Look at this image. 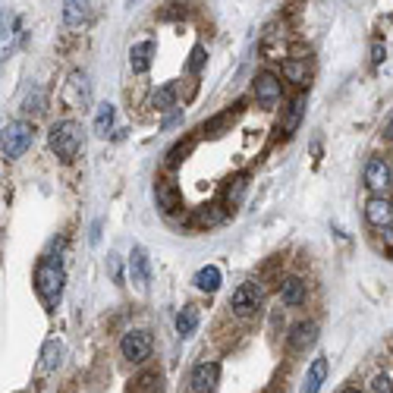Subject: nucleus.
<instances>
[{
    "label": "nucleus",
    "mask_w": 393,
    "mask_h": 393,
    "mask_svg": "<svg viewBox=\"0 0 393 393\" xmlns=\"http://www.w3.org/2000/svg\"><path fill=\"white\" fill-rule=\"evenodd\" d=\"M154 198H158V208L164 214H177L183 208V195H179V186L173 179H158V189H154Z\"/></svg>",
    "instance_id": "11"
},
{
    "label": "nucleus",
    "mask_w": 393,
    "mask_h": 393,
    "mask_svg": "<svg viewBox=\"0 0 393 393\" xmlns=\"http://www.w3.org/2000/svg\"><path fill=\"white\" fill-rule=\"evenodd\" d=\"M192 145H195V142H192V139H186V142H177V145L170 148V154H167V164H170V167H177L179 161H186V154L192 151Z\"/></svg>",
    "instance_id": "29"
},
{
    "label": "nucleus",
    "mask_w": 393,
    "mask_h": 393,
    "mask_svg": "<svg viewBox=\"0 0 393 393\" xmlns=\"http://www.w3.org/2000/svg\"><path fill=\"white\" fill-rule=\"evenodd\" d=\"M177 334L179 336H192L198 330V309L195 305H183V309L177 311Z\"/></svg>",
    "instance_id": "20"
},
{
    "label": "nucleus",
    "mask_w": 393,
    "mask_h": 393,
    "mask_svg": "<svg viewBox=\"0 0 393 393\" xmlns=\"http://www.w3.org/2000/svg\"><path fill=\"white\" fill-rule=\"evenodd\" d=\"M384 57H387V47L380 45V41H374L371 45V66H380L384 64Z\"/></svg>",
    "instance_id": "32"
},
{
    "label": "nucleus",
    "mask_w": 393,
    "mask_h": 393,
    "mask_svg": "<svg viewBox=\"0 0 393 393\" xmlns=\"http://www.w3.org/2000/svg\"><path fill=\"white\" fill-rule=\"evenodd\" d=\"M340 393H362L359 387H346V390H340Z\"/></svg>",
    "instance_id": "34"
},
{
    "label": "nucleus",
    "mask_w": 393,
    "mask_h": 393,
    "mask_svg": "<svg viewBox=\"0 0 393 393\" xmlns=\"http://www.w3.org/2000/svg\"><path fill=\"white\" fill-rule=\"evenodd\" d=\"M305 95H296L290 104L283 107V120H280V133L283 135H292L299 129V123H302V117H305Z\"/></svg>",
    "instance_id": "14"
},
{
    "label": "nucleus",
    "mask_w": 393,
    "mask_h": 393,
    "mask_svg": "<svg viewBox=\"0 0 393 393\" xmlns=\"http://www.w3.org/2000/svg\"><path fill=\"white\" fill-rule=\"evenodd\" d=\"M114 104H101L98 107V114H95V133L98 135H107L110 129H114Z\"/></svg>",
    "instance_id": "27"
},
{
    "label": "nucleus",
    "mask_w": 393,
    "mask_h": 393,
    "mask_svg": "<svg viewBox=\"0 0 393 393\" xmlns=\"http://www.w3.org/2000/svg\"><path fill=\"white\" fill-rule=\"evenodd\" d=\"M60 355H64V343H60V340H47L45 349H41V365H38V371H41V374L54 371V368L60 365Z\"/></svg>",
    "instance_id": "24"
},
{
    "label": "nucleus",
    "mask_w": 393,
    "mask_h": 393,
    "mask_svg": "<svg viewBox=\"0 0 393 393\" xmlns=\"http://www.w3.org/2000/svg\"><path fill=\"white\" fill-rule=\"evenodd\" d=\"M192 283H195L202 292H214L217 286H221V267H217V265L198 267V271H195V280H192Z\"/></svg>",
    "instance_id": "22"
},
{
    "label": "nucleus",
    "mask_w": 393,
    "mask_h": 393,
    "mask_svg": "<svg viewBox=\"0 0 393 393\" xmlns=\"http://www.w3.org/2000/svg\"><path fill=\"white\" fill-rule=\"evenodd\" d=\"M64 286H66V271L60 265V258H41L38 267H35V292L45 302L47 311H54L64 299Z\"/></svg>",
    "instance_id": "1"
},
{
    "label": "nucleus",
    "mask_w": 393,
    "mask_h": 393,
    "mask_svg": "<svg viewBox=\"0 0 393 393\" xmlns=\"http://www.w3.org/2000/svg\"><path fill=\"white\" fill-rule=\"evenodd\" d=\"M91 101V85H89V76L85 73H70V82H66V104L73 107H85Z\"/></svg>",
    "instance_id": "12"
},
{
    "label": "nucleus",
    "mask_w": 393,
    "mask_h": 393,
    "mask_svg": "<svg viewBox=\"0 0 393 393\" xmlns=\"http://www.w3.org/2000/svg\"><path fill=\"white\" fill-rule=\"evenodd\" d=\"M151 349H154V340H151V330H129V334H123L120 340V355L129 362V365H142V362L151 359Z\"/></svg>",
    "instance_id": "5"
},
{
    "label": "nucleus",
    "mask_w": 393,
    "mask_h": 393,
    "mask_svg": "<svg viewBox=\"0 0 393 393\" xmlns=\"http://www.w3.org/2000/svg\"><path fill=\"white\" fill-rule=\"evenodd\" d=\"M324 378H327V359H324V355H318V359L309 365V371H305L302 390H299V393H318V390H321V384H324Z\"/></svg>",
    "instance_id": "17"
},
{
    "label": "nucleus",
    "mask_w": 393,
    "mask_h": 393,
    "mask_svg": "<svg viewBox=\"0 0 393 393\" xmlns=\"http://www.w3.org/2000/svg\"><path fill=\"white\" fill-rule=\"evenodd\" d=\"M41 110H45V91H41V89H35L32 95H26V101H22V114H32V117H38Z\"/></svg>",
    "instance_id": "28"
},
{
    "label": "nucleus",
    "mask_w": 393,
    "mask_h": 393,
    "mask_svg": "<svg viewBox=\"0 0 393 393\" xmlns=\"http://www.w3.org/2000/svg\"><path fill=\"white\" fill-rule=\"evenodd\" d=\"M362 179H365V186L374 195H387V189L393 186V164L387 158H380V154H374V158H368Z\"/></svg>",
    "instance_id": "6"
},
{
    "label": "nucleus",
    "mask_w": 393,
    "mask_h": 393,
    "mask_svg": "<svg viewBox=\"0 0 393 393\" xmlns=\"http://www.w3.org/2000/svg\"><path fill=\"white\" fill-rule=\"evenodd\" d=\"M151 107L154 110H170L177 107V85H161L151 95Z\"/></svg>",
    "instance_id": "26"
},
{
    "label": "nucleus",
    "mask_w": 393,
    "mask_h": 393,
    "mask_svg": "<svg viewBox=\"0 0 393 393\" xmlns=\"http://www.w3.org/2000/svg\"><path fill=\"white\" fill-rule=\"evenodd\" d=\"M384 135H387V139H390V142H393V120H390V123H387V129H384Z\"/></svg>",
    "instance_id": "33"
},
{
    "label": "nucleus",
    "mask_w": 393,
    "mask_h": 393,
    "mask_svg": "<svg viewBox=\"0 0 393 393\" xmlns=\"http://www.w3.org/2000/svg\"><path fill=\"white\" fill-rule=\"evenodd\" d=\"M47 145H51V151L57 154L60 161H76V154L82 151V145H85L82 123H76V120L54 123L51 133H47Z\"/></svg>",
    "instance_id": "2"
},
{
    "label": "nucleus",
    "mask_w": 393,
    "mask_h": 393,
    "mask_svg": "<svg viewBox=\"0 0 393 393\" xmlns=\"http://www.w3.org/2000/svg\"><path fill=\"white\" fill-rule=\"evenodd\" d=\"M246 186H249V173H239L236 179H230V186L223 189V202H227V208H236V205H239Z\"/></svg>",
    "instance_id": "25"
},
{
    "label": "nucleus",
    "mask_w": 393,
    "mask_h": 393,
    "mask_svg": "<svg viewBox=\"0 0 393 393\" xmlns=\"http://www.w3.org/2000/svg\"><path fill=\"white\" fill-rule=\"evenodd\" d=\"M35 142V126L26 120H13L3 126V158L7 161H20L22 154L32 148Z\"/></svg>",
    "instance_id": "4"
},
{
    "label": "nucleus",
    "mask_w": 393,
    "mask_h": 393,
    "mask_svg": "<svg viewBox=\"0 0 393 393\" xmlns=\"http://www.w3.org/2000/svg\"><path fill=\"white\" fill-rule=\"evenodd\" d=\"M161 390H164L161 371H142L139 378L133 380V387H129V393H161Z\"/></svg>",
    "instance_id": "21"
},
{
    "label": "nucleus",
    "mask_w": 393,
    "mask_h": 393,
    "mask_svg": "<svg viewBox=\"0 0 393 393\" xmlns=\"http://www.w3.org/2000/svg\"><path fill=\"white\" fill-rule=\"evenodd\" d=\"M64 22L70 29H79L89 22V3H79V0H66L64 3Z\"/></svg>",
    "instance_id": "23"
},
{
    "label": "nucleus",
    "mask_w": 393,
    "mask_h": 393,
    "mask_svg": "<svg viewBox=\"0 0 393 393\" xmlns=\"http://www.w3.org/2000/svg\"><path fill=\"white\" fill-rule=\"evenodd\" d=\"M252 91H255V101H258L265 110H274L280 101H283V82H280L274 73H258L255 82H252Z\"/></svg>",
    "instance_id": "7"
},
{
    "label": "nucleus",
    "mask_w": 393,
    "mask_h": 393,
    "mask_svg": "<svg viewBox=\"0 0 393 393\" xmlns=\"http://www.w3.org/2000/svg\"><path fill=\"white\" fill-rule=\"evenodd\" d=\"M265 305V286L258 280H242L233 292H230V311L236 318H252Z\"/></svg>",
    "instance_id": "3"
},
{
    "label": "nucleus",
    "mask_w": 393,
    "mask_h": 393,
    "mask_svg": "<svg viewBox=\"0 0 393 393\" xmlns=\"http://www.w3.org/2000/svg\"><path fill=\"white\" fill-rule=\"evenodd\" d=\"M223 221V211L221 205H205V208H195V214L189 217V227L192 230H202V227H217Z\"/></svg>",
    "instance_id": "18"
},
{
    "label": "nucleus",
    "mask_w": 393,
    "mask_h": 393,
    "mask_svg": "<svg viewBox=\"0 0 393 393\" xmlns=\"http://www.w3.org/2000/svg\"><path fill=\"white\" fill-rule=\"evenodd\" d=\"M129 271H133V283L148 286V280H151V265H148V252L142 246H135L133 255H129Z\"/></svg>",
    "instance_id": "16"
},
{
    "label": "nucleus",
    "mask_w": 393,
    "mask_h": 393,
    "mask_svg": "<svg viewBox=\"0 0 393 393\" xmlns=\"http://www.w3.org/2000/svg\"><path fill=\"white\" fill-rule=\"evenodd\" d=\"M154 51H158V45L151 38L129 47V66H133V73H148V66L154 60Z\"/></svg>",
    "instance_id": "15"
},
{
    "label": "nucleus",
    "mask_w": 393,
    "mask_h": 393,
    "mask_svg": "<svg viewBox=\"0 0 393 393\" xmlns=\"http://www.w3.org/2000/svg\"><path fill=\"white\" fill-rule=\"evenodd\" d=\"M205 64H208V51H205V45H195L189 54V73H202Z\"/></svg>",
    "instance_id": "30"
},
{
    "label": "nucleus",
    "mask_w": 393,
    "mask_h": 393,
    "mask_svg": "<svg viewBox=\"0 0 393 393\" xmlns=\"http://www.w3.org/2000/svg\"><path fill=\"white\" fill-rule=\"evenodd\" d=\"M280 299H283V305H290V309H299V305L309 299V283H305L302 277H283L280 280Z\"/></svg>",
    "instance_id": "13"
},
{
    "label": "nucleus",
    "mask_w": 393,
    "mask_h": 393,
    "mask_svg": "<svg viewBox=\"0 0 393 393\" xmlns=\"http://www.w3.org/2000/svg\"><path fill=\"white\" fill-rule=\"evenodd\" d=\"M309 76H311L309 60H299V57L283 60V79H286V82H292V85H299V89H302V85L309 82Z\"/></svg>",
    "instance_id": "19"
},
{
    "label": "nucleus",
    "mask_w": 393,
    "mask_h": 393,
    "mask_svg": "<svg viewBox=\"0 0 393 393\" xmlns=\"http://www.w3.org/2000/svg\"><path fill=\"white\" fill-rule=\"evenodd\" d=\"M217 380H221V365H217L214 359L198 362V365L192 368V374H189V384H192V390L195 393H211L217 387Z\"/></svg>",
    "instance_id": "10"
},
{
    "label": "nucleus",
    "mask_w": 393,
    "mask_h": 393,
    "mask_svg": "<svg viewBox=\"0 0 393 393\" xmlns=\"http://www.w3.org/2000/svg\"><path fill=\"white\" fill-rule=\"evenodd\" d=\"M365 221L371 223L374 230L393 227V198H387V195H371V198L365 202Z\"/></svg>",
    "instance_id": "9"
},
{
    "label": "nucleus",
    "mask_w": 393,
    "mask_h": 393,
    "mask_svg": "<svg viewBox=\"0 0 393 393\" xmlns=\"http://www.w3.org/2000/svg\"><path fill=\"white\" fill-rule=\"evenodd\" d=\"M315 343H318V324L315 321H296L290 327V334H286V349L296 355L309 353Z\"/></svg>",
    "instance_id": "8"
},
{
    "label": "nucleus",
    "mask_w": 393,
    "mask_h": 393,
    "mask_svg": "<svg viewBox=\"0 0 393 393\" xmlns=\"http://www.w3.org/2000/svg\"><path fill=\"white\" fill-rule=\"evenodd\" d=\"M371 393H393V378L387 371H378L371 378Z\"/></svg>",
    "instance_id": "31"
}]
</instances>
